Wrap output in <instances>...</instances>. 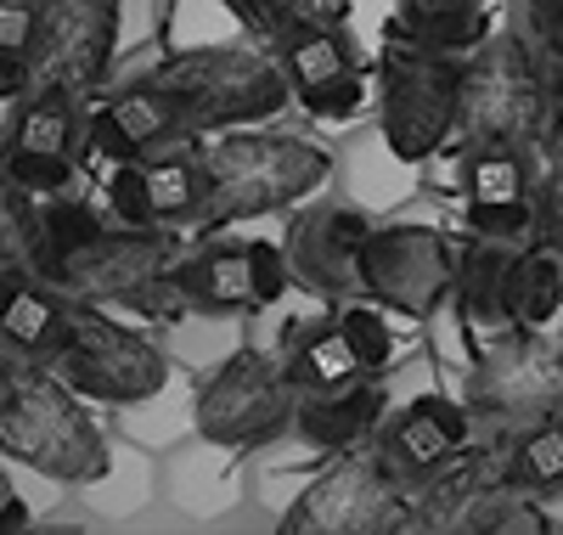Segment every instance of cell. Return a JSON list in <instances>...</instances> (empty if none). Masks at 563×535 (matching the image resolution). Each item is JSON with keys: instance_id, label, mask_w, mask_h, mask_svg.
<instances>
[{"instance_id": "cell-39", "label": "cell", "mask_w": 563, "mask_h": 535, "mask_svg": "<svg viewBox=\"0 0 563 535\" xmlns=\"http://www.w3.org/2000/svg\"><path fill=\"white\" fill-rule=\"evenodd\" d=\"M0 529H29V507L18 496V484L7 479V468H0Z\"/></svg>"}, {"instance_id": "cell-1", "label": "cell", "mask_w": 563, "mask_h": 535, "mask_svg": "<svg viewBox=\"0 0 563 535\" xmlns=\"http://www.w3.org/2000/svg\"><path fill=\"white\" fill-rule=\"evenodd\" d=\"M203 159V209L192 226L220 231L238 220H265L305 204L310 192L333 175L327 148L305 135H276V130H225L220 141L198 148Z\"/></svg>"}, {"instance_id": "cell-44", "label": "cell", "mask_w": 563, "mask_h": 535, "mask_svg": "<svg viewBox=\"0 0 563 535\" xmlns=\"http://www.w3.org/2000/svg\"><path fill=\"white\" fill-rule=\"evenodd\" d=\"M552 417H558V423H563V412H552Z\"/></svg>"}, {"instance_id": "cell-24", "label": "cell", "mask_w": 563, "mask_h": 535, "mask_svg": "<svg viewBox=\"0 0 563 535\" xmlns=\"http://www.w3.org/2000/svg\"><path fill=\"white\" fill-rule=\"evenodd\" d=\"M400 34L429 52L467 57L490 34V0H400Z\"/></svg>"}, {"instance_id": "cell-5", "label": "cell", "mask_w": 563, "mask_h": 535, "mask_svg": "<svg viewBox=\"0 0 563 535\" xmlns=\"http://www.w3.org/2000/svg\"><path fill=\"white\" fill-rule=\"evenodd\" d=\"M40 367H52L74 395L113 401V406L153 401L169 383V356L153 345V338H141L135 327H119L102 305H90V299H68L63 345Z\"/></svg>"}, {"instance_id": "cell-4", "label": "cell", "mask_w": 563, "mask_h": 535, "mask_svg": "<svg viewBox=\"0 0 563 535\" xmlns=\"http://www.w3.org/2000/svg\"><path fill=\"white\" fill-rule=\"evenodd\" d=\"M0 446L57 484H97L113 468L108 434L52 367L12 372L0 395Z\"/></svg>"}, {"instance_id": "cell-30", "label": "cell", "mask_w": 563, "mask_h": 535, "mask_svg": "<svg viewBox=\"0 0 563 535\" xmlns=\"http://www.w3.org/2000/svg\"><path fill=\"white\" fill-rule=\"evenodd\" d=\"M97 231H108V220L90 209V204H79V198H68V192H57V198H40V276L52 271L63 254H74L79 242H90Z\"/></svg>"}, {"instance_id": "cell-42", "label": "cell", "mask_w": 563, "mask_h": 535, "mask_svg": "<svg viewBox=\"0 0 563 535\" xmlns=\"http://www.w3.org/2000/svg\"><path fill=\"white\" fill-rule=\"evenodd\" d=\"M7 383H12V367H7V361H0V395H7Z\"/></svg>"}, {"instance_id": "cell-17", "label": "cell", "mask_w": 563, "mask_h": 535, "mask_svg": "<svg viewBox=\"0 0 563 535\" xmlns=\"http://www.w3.org/2000/svg\"><path fill=\"white\" fill-rule=\"evenodd\" d=\"M192 135L180 119V108L147 79H130L124 90H113L108 102L90 108L85 119V153H97L108 164H124V159H153L164 148H180Z\"/></svg>"}, {"instance_id": "cell-10", "label": "cell", "mask_w": 563, "mask_h": 535, "mask_svg": "<svg viewBox=\"0 0 563 535\" xmlns=\"http://www.w3.org/2000/svg\"><path fill=\"white\" fill-rule=\"evenodd\" d=\"M175 260H180V237L169 226H124V231L108 226L90 242H79L74 254H63L52 271H45V282L63 287L68 299L135 305L141 310Z\"/></svg>"}, {"instance_id": "cell-23", "label": "cell", "mask_w": 563, "mask_h": 535, "mask_svg": "<svg viewBox=\"0 0 563 535\" xmlns=\"http://www.w3.org/2000/svg\"><path fill=\"white\" fill-rule=\"evenodd\" d=\"M85 96L68 90H23L18 96V113L0 135V148H29V153H85Z\"/></svg>"}, {"instance_id": "cell-11", "label": "cell", "mask_w": 563, "mask_h": 535, "mask_svg": "<svg viewBox=\"0 0 563 535\" xmlns=\"http://www.w3.org/2000/svg\"><path fill=\"white\" fill-rule=\"evenodd\" d=\"M456 265L462 254L434 226H372L361 254V282L372 305L422 321L456 294Z\"/></svg>"}, {"instance_id": "cell-33", "label": "cell", "mask_w": 563, "mask_h": 535, "mask_svg": "<svg viewBox=\"0 0 563 535\" xmlns=\"http://www.w3.org/2000/svg\"><path fill=\"white\" fill-rule=\"evenodd\" d=\"M339 327H344L350 350L361 356V367H366V372H384V367H389V356H395V332H389L384 305L355 299V305H344V310H339Z\"/></svg>"}, {"instance_id": "cell-20", "label": "cell", "mask_w": 563, "mask_h": 535, "mask_svg": "<svg viewBox=\"0 0 563 535\" xmlns=\"http://www.w3.org/2000/svg\"><path fill=\"white\" fill-rule=\"evenodd\" d=\"M68 327V294L52 287L40 271L0 265V345L29 361H52Z\"/></svg>"}, {"instance_id": "cell-27", "label": "cell", "mask_w": 563, "mask_h": 535, "mask_svg": "<svg viewBox=\"0 0 563 535\" xmlns=\"http://www.w3.org/2000/svg\"><path fill=\"white\" fill-rule=\"evenodd\" d=\"M265 45L305 34V29H344V0H225Z\"/></svg>"}, {"instance_id": "cell-32", "label": "cell", "mask_w": 563, "mask_h": 535, "mask_svg": "<svg viewBox=\"0 0 563 535\" xmlns=\"http://www.w3.org/2000/svg\"><path fill=\"white\" fill-rule=\"evenodd\" d=\"M102 198H108V215H113L119 226H158L153 186H147V164H141V159H124V164L108 170Z\"/></svg>"}, {"instance_id": "cell-25", "label": "cell", "mask_w": 563, "mask_h": 535, "mask_svg": "<svg viewBox=\"0 0 563 535\" xmlns=\"http://www.w3.org/2000/svg\"><path fill=\"white\" fill-rule=\"evenodd\" d=\"M147 164V186H153V209L158 226H180V220H198L203 209V159L192 148H164Z\"/></svg>"}, {"instance_id": "cell-34", "label": "cell", "mask_w": 563, "mask_h": 535, "mask_svg": "<svg viewBox=\"0 0 563 535\" xmlns=\"http://www.w3.org/2000/svg\"><path fill=\"white\" fill-rule=\"evenodd\" d=\"M0 164H7V170H12V181H18V186H29L34 198H57V192H68V186H74V175H79V159H68V153L0 148Z\"/></svg>"}, {"instance_id": "cell-15", "label": "cell", "mask_w": 563, "mask_h": 535, "mask_svg": "<svg viewBox=\"0 0 563 535\" xmlns=\"http://www.w3.org/2000/svg\"><path fill=\"white\" fill-rule=\"evenodd\" d=\"M366 237H372V220L361 209H344V204H316V209H299L288 220V265H294V282L305 294H316L321 305H355L366 299V282H361V254H366Z\"/></svg>"}, {"instance_id": "cell-12", "label": "cell", "mask_w": 563, "mask_h": 535, "mask_svg": "<svg viewBox=\"0 0 563 535\" xmlns=\"http://www.w3.org/2000/svg\"><path fill=\"white\" fill-rule=\"evenodd\" d=\"M119 45V0H45L29 40V90L90 96Z\"/></svg>"}, {"instance_id": "cell-18", "label": "cell", "mask_w": 563, "mask_h": 535, "mask_svg": "<svg viewBox=\"0 0 563 535\" xmlns=\"http://www.w3.org/2000/svg\"><path fill=\"white\" fill-rule=\"evenodd\" d=\"M512 260L519 249L512 242H490L479 237L474 249L462 254L456 265V321H462V338H467V356H479L490 345H501L507 332H519V305H512Z\"/></svg>"}, {"instance_id": "cell-29", "label": "cell", "mask_w": 563, "mask_h": 535, "mask_svg": "<svg viewBox=\"0 0 563 535\" xmlns=\"http://www.w3.org/2000/svg\"><path fill=\"white\" fill-rule=\"evenodd\" d=\"M0 265H40V198L12 181L7 164H0Z\"/></svg>"}, {"instance_id": "cell-28", "label": "cell", "mask_w": 563, "mask_h": 535, "mask_svg": "<svg viewBox=\"0 0 563 535\" xmlns=\"http://www.w3.org/2000/svg\"><path fill=\"white\" fill-rule=\"evenodd\" d=\"M462 192L467 204H501V198H530V153L519 148H467L462 159Z\"/></svg>"}, {"instance_id": "cell-26", "label": "cell", "mask_w": 563, "mask_h": 535, "mask_svg": "<svg viewBox=\"0 0 563 535\" xmlns=\"http://www.w3.org/2000/svg\"><path fill=\"white\" fill-rule=\"evenodd\" d=\"M512 305H519L525 327H547L563 310V254L530 237L519 260H512Z\"/></svg>"}, {"instance_id": "cell-7", "label": "cell", "mask_w": 563, "mask_h": 535, "mask_svg": "<svg viewBox=\"0 0 563 535\" xmlns=\"http://www.w3.org/2000/svg\"><path fill=\"white\" fill-rule=\"evenodd\" d=\"M411 529V484L384 451H350L305 484L282 535H395Z\"/></svg>"}, {"instance_id": "cell-16", "label": "cell", "mask_w": 563, "mask_h": 535, "mask_svg": "<svg viewBox=\"0 0 563 535\" xmlns=\"http://www.w3.org/2000/svg\"><path fill=\"white\" fill-rule=\"evenodd\" d=\"M276 63L288 68L299 108L327 119V124H344L366 108V79L355 63V45L344 40V29H305L271 45Z\"/></svg>"}, {"instance_id": "cell-3", "label": "cell", "mask_w": 563, "mask_h": 535, "mask_svg": "<svg viewBox=\"0 0 563 535\" xmlns=\"http://www.w3.org/2000/svg\"><path fill=\"white\" fill-rule=\"evenodd\" d=\"M552 85L541 74L536 45L507 29V34H485L462 63V119H456V141L462 148H519L536 153L541 130L552 113Z\"/></svg>"}, {"instance_id": "cell-40", "label": "cell", "mask_w": 563, "mask_h": 535, "mask_svg": "<svg viewBox=\"0 0 563 535\" xmlns=\"http://www.w3.org/2000/svg\"><path fill=\"white\" fill-rule=\"evenodd\" d=\"M536 153L563 164V96H552V113H547V130H541V148Z\"/></svg>"}, {"instance_id": "cell-14", "label": "cell", "mask_w": 563, "mask_h": 535, "mask_svg": "<svg viewBox=\"0 0 563 535\" xmlns=\"http://www.w3.org/2000/svg\"><path fill=\"white\" fill-rule=\"evenodd\" d=\"M525 484L512 473L507 451H456L445 468L411 491V529L429 535H490L496 513L519 496Z\"/></svg>"}, {"instance_id": "cell-6", "label": "cell", "mask_w": 563, "mask_h": 535, "mask_svg": "<svg viewBox=\"0 0 563 535\" xmlns=\"http://www.w3.org/2000/svg\"><path fill=\"white\" fill-rule=\"evenodd\" d=\"M294 265L282 242H209V249H192L164 271V282L153 287V299L141 310L158 316H238V310H265L288 294Z\"/></svg>"}, {"instance_id": "cell-37", "label": "cell", "mask_w": 563, "mask_h": 535, "mask_svg": "<svg viewBox=\"0 0 563 535\" xmlns=\"http://www.w3.org/2000/svg\"><path fill=\"white\" fill-rule=\"evenodd\" d=\"M530 198H536V237L547 242V249L563 254V164L558 159H547V170H541Z\"/></svg>"}, {"instance_id": "cell-38", "label": "cell", "mask_w": 563, "mask_h": 535, "mask_svg": "<svg viewBox=\"0 0 563 535\" xmlns=\"http://www.w3.org/2000/svg\"><path fill=\"white\" fill-rule=\"evenodd\" d=\"M490 535H552V518H547V507L536 502V491H519V496L496 513Z\"/></svg>"}, {"instance_id": "cell-36", "label": "cell", "mask_w": 563, "mask_h": 535, "mask_svg": "<svg viewBox=\"0 0 563 535\" xmlns=\"http://www.w3.org/2000/svg\"><path fill=\"white\" fill-rule=\"evenodd\" d=\"M512 29H519L541 63L563 68V0H512Z\"/></svg>"}, {"instance_id": "cell-13", "label": "cell", "mask_w": 563, "mask_h": 535, "mask_svg": "<svg viewBox=\"0 0 563 535\" xmlns=\"http://www.w3.org/2000/svg\"><path fill=\"white\" fill-rule=\"evenodd\" d=\"M467 406L496 423H541L563 412V350L541 327H519L474 356Z\"/></svg>"}, {"instance_id": "cell-43", "label": "cell", "mask_w": 563, "mask_h": 535, "mask_svg": "<svg viewBox=\"0 0 563 535\" xmlns=\"http://www.w3.org/2000/svg\"><path fill=\"white\" fill-rule=\"evenodd\" d=\"M552 90H558V96H563V68H558V79H552Z\"/></svg>"}, {"instance_id": "cell-22", "label": "cell", "mask_w": 563, "mask_h": 535, "mask_svg": "<svg viewBox=\"0 0 563 535\" xmlns=\"http://www.w3.org/2000/svg\"><path fill=\"white\" fill-rule=\"evenodd\" d=\"M282 367L299 383V395H321V389H339L366 372L339 321H288V332H282Z\"/></svg>"}, {"instance_id": "cell-31", "label": "cell", "mask_w": 563, "mask_h": 535, "mask_svg": "<svg viewBox=\"0 0 563 535\" xmlns=\"http://www.w3.org/2000/svg\"><path fill=\"white\" fill-rule=\"evenodd\" d=\"M507 462H512L525 491H536V496L563 491V423L558 417L525 423V434L507 446Z\"/></svg>"}, {"instance_id": "cell-2", "label": "cell", "mask_w": 563, "mask_h": 535, "mask_svg": "<svg viewBox=\"0 0 563 535\" xmlns=\"http://www.w3.org/2000/svg\"><path fill=\"white\" fill-rule=\"evenodd\" d=\"M141 79L169 96L192 135L243 130L294 102L288 68L276 63V52H254V45H192V52L164 57Z\"/></svg>"}, {"instance_id": "cell-41", "label": "cell", "mask_w": 563, "mask_h": 535, "mask_svg": "<svg viewBox=\"0 0 563 535\" xmlns=\"http://www.w3.org/2000/svg\"><path fill=\"white\" fill-rule=\"evenodd\" d=\"M0 7H23V12H45V0H0Z\"/></svg>"}, {"instance_id": "cell-9", "label": "cell", "mask_w": 563, "mask_h": 535, "mask_svg": "<svg viewBox=\"0 0 563 535\" xmlns=\"http://www.w3.org/2000/svg\"><path fill=\"white\" fill-rule=\"evenodd\" d=\"M299 383L265 350H238L198 389V434L220 451H254L288 434L299 417Z\"/></svg>"}, {"instance_id": "cell-8", "label": "cell", "mask_w": 563, "mask_h": 535, "mask_svg": "<svg viewBox=\"0 0 563 535\" xmlns=\"http://www.w3.org/2000/svg\"><path fill=\"white\" fill-rule=\"evenodd\" d=\"M462 119V57L429 45L384 52V148L400 164H422L456 141Z\"/></svg>"}, {"instance_id": "cell-35", "label": "cell", "mask_w": 563, "mask_h": 535, "mask_svg": "<svg viewBox=\"0 0 563 535\" xmlns=\"http://www.w3.org/2000/svg\"><path fill=\"white\" fill-rule=\"evenodd\" d=\"M467 226H474V237H490V242H512V249H525V242L536 237V198L467 204Z\"/></svg>"}, {"instance_id": "cell-19", "label": "cell", "mask_w": 563, "mask_h": 535, "mask_svg": "<svg viewBox=\"0 0 563 535\" xmlns=\"http://www.w3.org/2000/svg\"><path fill=\"white\" fill-rule=\"evenodd\" d=\"M467 440H474V406L451 401V395H417L384 434V457L395 462V473L411 484L429 479L434 468H445Z\"/></svg>"}, {"instance_id": "cell-21", "label": "cell", "mask_w": 563, "mask_h": 535, "mask_svg": "<svg viewBox=\"0 0 563 535\" xmlns=\"http://www.w3.org/2000/svg\"><path fill=\"white\" fill-rule=\"evenodd\" d=\"M384 423V383L361 372L339 389H321V395H305L299 401V417H294V434L316 451H355L372 428Z\"/></svg>"}]
</instances>
